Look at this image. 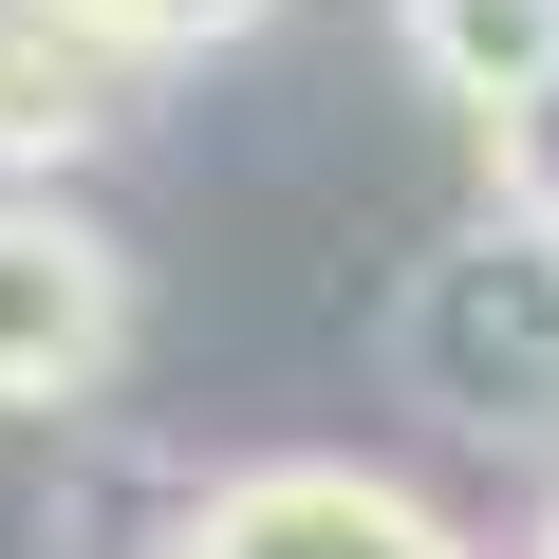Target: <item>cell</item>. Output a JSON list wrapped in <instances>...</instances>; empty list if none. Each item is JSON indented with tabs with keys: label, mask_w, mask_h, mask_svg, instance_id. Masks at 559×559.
I'll return each instance as SVG.
<instances>
[{
	"label": "cell",
	"mask_w": 559,
	"mask_h": 559,
	"mask_svg": "<svg viewBox=\"0 0 559 559\" xmlns=\"http://www.w3.org/2000/svg\"><path fill=\"white\" fill-rule=\"evenodd\" d=\"M392 373L466 448H559V224L485 205L392 280Z\"/></svg>",
	"instance_id": "6da1fadb"
},
{
	"label": "cell",
	"mask_w": 559,
	"mask_h": 559,
	"mask_svg": "<svg viewBox=\"0 0 559 559\" xmlns=\"http://www.w3.org/2000/svg\"><path fill=\"white\" fill-rule=\"evenodd\" d=\"M168 559H485L429 485H392V466H355V448H261V466H224L187 522H168Z\"/></svg>",
	"instance_id": "7a4b0ae2"
},
{
	"label": "cell",
	"mask_w": 559,
	"mask_h": 559,
	"mask_svg": "<svg viewBox=\"0 0 559 559\" xmlns=\"http://www.w3.org/2000/svg\"><path fill=\"white\" fill-rule=\"evenodd\" d=\"M131 355V261L94 205L0 187V411H94Z\"/></svg>",
	"instance_id": "3957f363"
},
{
	"label": "cell",
	"mask_w": 559,
	"mask_h": 559,
	"mask_svg": "<svg viewBox=\"0 0 559 559\" xmlns=\"http://www.w3.org/2000/svg\"><path fill=\"white\" fill-rule=\"evenodd\" d=\"M112 94H131L112 38H75L57 0H0V187H57V168L112 131Z\"/></svg>",
	"instance_id": "277c9868"
},
{
	"label": "cell",
	"mask_w": 559,
	"mask_h": 559,
	"mask_svg": "<svg viewBox=\"0 0 559 559\" xmlns=\"http://www.w3.org/2000/svg\"><path fill=\"white\" fill-rule=\"evenodd\" d=\"M392 57L485 131L503 94H540V75H559V0H392Z\"/></svg>",
	"instance_id": "5b68a950"
},
{
	"label": "cell",
	"mask_w": 559,
	"mask_h": 559,
	"mask_svg": "<svg viewBox=\"0 0 559 559\" xmlns=\"http://www.w3.org/2000/svg\"><path fill=\"white\" fill-rule=\"evenodd\" d=\"M75 38H112L131 75H168V57H224V38H261L280 0H57Z\"/></svg>",
	"instance_id": "8992f818"
},
{
	"label": "cell",
	"mask_w": 559,
	"mask_h": 559,
	"mask_svg": "<svg viewBox=\"0 0 559 559\" xmlns=\"http://www.w3.org/2000/svg\"><path fill=\"white\" fill-rule=\"evenodd\" d=\"M485 205H522V224H559V75L485 112Z\"/></svg>",
	"instance_id": "52a82bcc"
},
{
	"label": "cell",
	"mask_w": 559,
	"mask_h": 559,
	"mask_svg": "<svg viewBox=\"0 0 559 559\" xmlns=\"http://www.w3.org/2000/svg\"><path fill=\"white\" fill-rule=\"evenodd\" d=\"M522 559H559V503H540V540H522Z\"/></svg>",
	"instance_id": "ba28073f"
}]
</instances>
